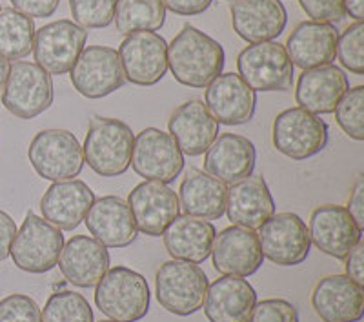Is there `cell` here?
Returning <instances> with one entry per match:
<instances>
[{
    "label": "cell",
    "instance_id": "obj_13",
    "mask_svg": "<svg viewBox=\"0 0 364 322\" xmlns=\"http://www.w3.org/2000/svg\"><path fill=\"white\" fill-rule=\"evenodd\" d=\"M71 84L86 99H102L126 84L119 53L108 45H87L70 71Z\"/></svg>",
    "mask_w": 364,
    "mask_h": 322
},
{
    "label": "cell",
    "instance_id": "obj_25",
    "mask_svg": "<svg viewBox=\"0 0 364 322\" xmlns=\"http://www.w3.org/2000/svg\"><path fill=\"white\" fill-rule=\"evenodd\" d=\"M170 135L173 136L182 155L199 157L219 135V122L210 115L203 100L191 99L171 113Z\"/></svg>",
    "mask_w": 364,
    "mask_h": 322
},
{
    "label": "cell",
    "instance_id": "obj_31",
    "mask_svg": "<svg viewBox=\"0 0 364 322\" xmlns=\"http://www.w3.org/2000/svg\"><path fill=\"white\" fill-rule=\"evenodd\" d=\"M228 188L206 171L190 170L178 188V204L184 215L204 220L220 219L226 211Z\"/></svg>",
    "mask_w": 364,
    "mask_h": 322
},
{
    "label": "cell",
    "instance_id": "obj_43",
    "mask_svg": "<svg viewBox=\"0 0 364 322\" xmlns=\"http://www.w3.org/2000/svg\"><path fill=\"white\" fill-rule=\"evenodd\" d=\"M346 262H344V269H346V277L352 279L355 284L364 286V242H359L350 249L346 257Z\"/></svg>",
    "mask_w": 364,
    "mask_h": 322
},
{
    "label": "cell",
    "instance_id": "obj_14",
    "mask_svg": "<svg viewBox=\"0 0 364 322\" xmlns=\"http://www.w3.org/2000/svg\"><path fill=\"white\" fill-rule=\"evenodd\" d=\"M117 53L126 80L136 86H155L168 71V42L155 31L128 35Z\"/></svg>",
    "mask_w": 364,
    "mask_h": 322
},
{
    "label": "cell",
    "instance_id": "obj_41",
    "mask_svg": "<svg viewBox=\"0 0 364 322\" xmlns=\"http://www.w3.org/2000/svg\"><path fill=\"white\" fill-rule=\"evenodd\" d=\"M9 2L13 4V9H17L29 18L51 17L60 4V0H9Z\"/></svg>",
    "mask_w": 364,
    "mask_h": 322
},
{
    "label": "cell",
    "instance_id": "obj_47",
    "mask_svg": "<svg viewBox=\"0 0 364 322\" xmlns=\"http://www.w3.org/2000/svg\"><path fill=\"white\" fill-rule=\"evenodd\" d=\"M9 68H11V64H9L8 58L4 55H0V97H2V91H4L6 80H8Z\"/></svg>",
    "mask_w": 364,
    "mask_h": 322
},
{
    "label": "cell",
    "instance_id": "obj_1",
    "mask_svg": "<svg viewBox=\"0 0 364 322\" xmlns=\"http://www.w3.org/2000/svg\"><path fill=\"white\" fill-rule=\"evenodd\" d=\"M224 48L195 26L186 24L168 44V68L177 82L188 87H206L224 70Z\"/></svg>",
    "mask_w": 364,
    "mask_h": 322
},
{
    "label": "cell",
    "instance_id": "obj_33",
    "mask_svg": "<svg viewBox=\"0 0 364 322\" xmlns=\"http://www.w3.org/2000/svg\"><path fill=\"white\" fill-rule=\"evenodd\" d=\"M35 22L17 9H0V55L21 60L33 51Z\"/></svg>",
    "mask_w": 364,
    "mask_h": 322
},
{
    "label": "cell",
    "instance_id": "obj_44",
    "mask_svg": "<svg viewBox=\"0 0 364 322\" xmlns=\"http://www.w3.org/2000/svg\"><path fill=\"white\" fill-rule=\"evenodd\" d=\"M213 0H162L166 9L173 11L175 15H182V17H195L200 13L206 11L211 6Z\"/></svg>",
    "mask_w": 364,
    "mask_h": 322
},
{
    "label": "cell",
    "instance_id": "obj_49",
    "mask_svg": "<svg viewBox=\"0 0 364 322\" xmlns=\"http://www.w3.org/2000/svg\"><path fill=\"white\" fill-rule=\"evenodd\" d=\"M232 2H235V0H232Z\"/></svg>",
    "mask_w": 364,
    "mask_h": 322
},
{
    "label": "cell",
    "instance_id": "obj_29",
    "mask_svg": "<svg viewBox=\"0 0 364 322\" xmlns=\"http://www.w3.org/2000/svg\"><path fill=\"white\" fill-rule=\"evenodd\" d=\"M226 213L233 226L248 230H259L272 215H275V200L264 177L250 175L232 184L228 190Z\"/></svg>",
    "mask_w": 364,
    "mask_h": 322
},
{
    "label": "cell",
    "instance_id": "obj_34",
    "mask_svg": "<svg viewBox=\"0 0 364 322\" xmlns=\"http://www.w3.org/2000/svg\"><path fill=\"white\" fill-rule=\"evenodd\" d=\"M41 318L42 322H95L87 299L70 289L51 295L41 311Z\"/></svg>",
    "mask_w": 364,
    "mask_h": 322
},
{
    "label": "cell",
    "instance_id": "obj_3",
    "mask_svg": "<svg viewBox=\"0 0 364 322\" xmlns=\"http://www.w3.org/2000/svg\"><path fill=\"white\" fill-rule=\"evenodd\" d=\"M148 281L135 269L115 266L95 286V304L115 322H139L149 311Z\"/></svg>",
    "mask_w": 364,
    "mask_h": 322
},
{
    "label": "cell",
    "instance_id": "obj_22",
    "mask_svg": "<svg viewBox=\"0 0 364 322\" xmlns=\"http://www.w3.org/2000/svg\"><path fill=\"white\" fill-rule=\"evenodd\" d=\"M57 264L68 282L93 288L109 269V253L93 237L75 235L64 242Z\"/></svg>",
    "mask_w": 364,
    "mask_h": 322
},
{
    "label": "cell",
    "instance_id": "obj_15",
    "mask_svg": "<svg viewBox=\"0 0 364 322\" xmlns=\"http://www.w3.org/2000/svg\"><path fill=\"white\" fill-rule=\"evenodd\" d=\"M128 206L135 220L136 232L149 237H161L181 213L178 197L168 184L144 181L128 195Z\"/></svg>",
    "mask_w": 364,
    "mask_h": 322
},
{
    "label": "cell",
    "instance_id": "obj_46",
    "mask_svg": "<svg viewBox=\"0 0 364 322\" xmlns=\"http://www.w3.org/2000/svg\"><path fill=\"white\" fill-rule=\"evenodd\" d=\"M344 11L350 13V17L355 22L364 21V0H344Z\"/></svg>",
    "mask_w": 364,
    "mask_h": 322
},
{
    "label": "cell",
    "instance_id": "obj_36",
    "mask_svg": "<svg viewBox=\"0 0 364 322\" xmlns=\"http://www.w3.org/2000/svg\"><path fill=\"white\" fill-rule=\"evenodd\" d=\"M363 42L364 22H355V24L348 26L337 38L336 55L339 57V63L343 64V68L355 75H364Z\"/></svg>",
    "mask_w": 364,
    "mask_h": 322
},
{
    "label": "cell",
    "instance_id": "obj_11",
    "mask_svg": "<svg viewBox=\"0 0 364 322\" xmlns=\"http://www.w3.org/2000/svg\"><path fill=\"white\" fill-rule=\"evenodd\" d=\"M87 41V31L73 21L60 18L35 31L33 55L42 70L50 75L71 71Z\"/></svg>",
    "mask_w": 364,
    "mask_h": 322
},
{
    "label": "cell",
    "instance_id": "obj_45",
    "mask_svg": "<svg viewBox=\"0 0 364 322\" xmlns=\"http://www.w3.org/2000/svg\"><path fill=\"white\" fill-rule=\"evenodd\" d=\"M15 235H17V224L11 219V215L0 210V262L9 257Z\"/></svg>",
    "mask_w": 364,
    "mask_h": 322
},
{
    "label": "cell",
    "instance_id": "obj_6",
    "mask_svg": "<svg viewBox=\"0 0 364 322\" xmlns=\"http://www.w3.org/2000/svg\"><path fill=\"white\" fill-rule=\"evenodd\" d=\"M63 246V230L29 211L13 239L9 255L22 272L46 273L57 266Z\"/></svg>",
    "mask_w": 364,
    "mask_h": 322
},
{
    "label": "cell",
    "instance_id": "obj_20",
    "mask_svg": "<svg viewBox=\"0 0 364 322\" xmlns=\"http://www.w3.org/2000/svg\"><path fill=\"white\" fill-rule=\"evenodd\" d=\"M93 200L95 193L84 181L70 178L53 182L41 198L42 219L58 230L71 232L84 222Z\"/></svg>",
    "mask_w": 364,
    "mask_h": 322
},
{
    "label": "cell",
    "instance_id": "obj_7",
    "mask_svg": "<svg viewBox=\"0 0 364 322\" xmlns=\"http://www.w3.org/2000/svg\"><path fill=\"white\" fill-rule=\"evenodd\" d=\"M28 159L38 177L46 181H70L79 177L84 166L82 146L66 129H44L29 142Z\"/></svg>",
    "mask_w": 364,
    "mask_h": 322
},
{
    "label": "cell",
    "instance_id": "obj_18",
    "mask_svg": "<svg viewBox=\"0 0 364 322\" xmlns=\"http://www.w3.org/2000/svg\"><path fill=\"white\" fill-rule=\"evenodd\" d=\"M311 308L323 322H359L364 317V289L346 275H328L315 284Z\"/></svg>",
    "mask_w": 364,
    "mask_h": 322
},
{
    "label": "cell",
    "instance_id": "obj_39",
    "mask_svg": "<svg viewBox=\"0 0 364 322\" xmlns=\"http://www.w3.org/2000/svg\"><path fill=\"white\" fill-rule=\"evenodd\" d=\"M248 322H299V313L284 299H266L257 302Z\"/></svg>",
    "mask_w": 364,
    "mask_h": 322
},
{
    "label": "cell",
    "instance_id": "obj_42",
    "mask_svg": "<svg viewBox=\"0 0 364 322\" xmlns=\"http://www.w3.org/2000/svg\"><path fill=\"white\" fill-rule=\"evenodd\" d=\"M348 213L352 215L353 222L357 224L360 232H364V177L363 173H359L353 181L352 186V195H350V200H348Z\"/></svg>",
    "mask_w": 364,
    "mask_h": 322
},
{
    "label": "cell",
    "instance_id": "obj_9",
    "mask_svg": "<svg viewBox=\"0 0 364 322\" xmlns=\"http://www.w3.org/2000/svg\"><path fill=\"white\" fill-rule=\"evenodd\" d=\"M237 71L253 91H288L294 86V64L284 44L275 41L245 48L237 57Z\"/></svg>",
    "mask_w": 364,
    "mask_h": 322
},
{
    "label": "cell",
    "instance_id": "obj_5",
    "mask_svg": "<svg viewBox=\"0 0 364 322\" xmlns=\"http://www.w3.org/2000/svg\"><path fill=\"white\" fill-rule=\"evenodd\" d=\"M53 97V80L48 71L26 60L11 64L2 91V104L11 115L24 120L35 119L50 109Z\"/></svg>",
    "mask_w": 364,
    "mask_h": 322
},
{
    "label": "cell",
    "instance_id": "obj_32",
    "mask_svg": "<svg viewBox=\"0 0 364 322\" xmlns=\"http://www.w3.org/2000/svg\"><path fill=\"white\" fill-rule=\"evenodd\" d=\"M113 22L122 35L157 31L166 22V8L162 0H119Z\"/></svg>",
    "mask_w": 364,
    "mask_h": 322
},
{
    "label": "cell",
    "instance_id": "obj_4",
    "mask_svg": "<svg viewBox=\"0 0 364 322\" xmlns=\"http://www.w3.org/2000/svg\"><path fill=\"white\" fill-rule=\"evenodd\" d=\"M208 284L203 268L188 260L171 259L157 269L155 295L166 311L188 317L203 308Z\"/></svg>",
    "mask_w": 364,
    "mask_h": 322
},
{
    "label": "cell",
    "instance_id": "obj_23",
    "mask_svg": "<svg viewBox=\"0 0 364 322\" xmlns=\"http://www.w3.org/2000/svg\"><path fill=\"white\" fill-rule=\"evenodd\" d=\"M255 161V146L250 139L237 133H223L206 149L204 171L224 184H235L253 173Z\"/></svg>",
    "mask_w": 364,
    "mask_h": 322
},
{
    "label": "cell",
    "instance_id": "obj_38",
    "mask_svg": "<svg viewBox=\"0 0 364 322\" xmlns=\"http://www.w3.org/2000/svg\"><path fill=\"white\" fill-rule=\"evenodd\" d=\"M0 322H42L41 308L29 295H8L0 301Z\"/></svg>",
    "mask_w": 364,
    "mask_h": 322
},
{
    "label": "cell",
    "instance_id": "obj_37",
    "mask_svg": "<svg viewBox=\"0 0 364 322\" xmlns=\"http://www.w3.org/2000/svg\"><path fill=\"white\" fill-rule=\"evenodd\" d=\"M119 0H70V11L75 22L86 28H106L113 22Z\"/></svg>",
    "mask_w": 364,
    "mask_h": 322
},
{
    "label": "cell",
    "instance_id": "obj_40",
    "mask_svg": "<svg viewBox=\"0 0 364 322\" xmlns=\"http://www.w3.org/2000/svg\"><path fill=\"white\" fill-rule=\"evenodd\" d=\"M301 8L314 22L337 24L344 18V0H299Z\"/></svg>",
    "mask_w": 364,
    "mask_h": 322
},
{
    "label": "cell",
    "instance_id": "obj_30",
    "mask_svg": "<svg viewBox=\"0 0 364 322\" xmlns=\"http://www.w3.org/2000/svg\"><path fill=\"white\" fill-rule=\"evenodd\" d=\"M215 235V226L208 220L191 215H178L164 230L162 240L171 259L200 264L211 255Z\"/></svg>",
    "mask_w": 364,
    "mask_h": 322
},
{
    "label": "cell",
    "instance_id": "obj_21",
    "mask_svg": "<svg viewBox=\"0 0 364 322\" xmlns=\"http://www.w3.org/2000/svg\"><path fill=\"white\" fill-rule=\"evenodd\" d=\"M230 13L233 31L250 44L275 41L288 22L281 0H235Z\"/></svg>",
    "mask_w": 364,
    "mask_h": 322
},
{
    "label": "cell",
    "instance_id": "obj_16",
    "mask_svg": "<svg viewBox=\"0 0 364 322\" xmlns=\"http://www.w3.org/2000/svg\"><path fill=\"white\" fill-rule=\"evenodd\" d=\"M204 106L219 124L240 126L255 115L257 95L237 73H220L206 86Z\"/></svg>",
    "mask_w": 364,
    "mask_h": 322
},
{
    "label": "cell",
    "instance_id": "obj_12",
    "mask_svg": "<svg viewBox=\"0 0 364 322\" xmlns=\"http://www.w3.org/2000/svg\"><path fill=\"white\" fill-rule=\"evenodd\" d=\"M262 257L279 266H297L308 259L311 249L306 222L295 213L272 215L259 227Z\"/></svg>",
    "mask_w": 364,
    "mask_h": 322
},
{
    "label": "cell",
    "instance_id": "obj_8",
    "mask_svg": "<svg viewBox=\"0 0 364 322\" xmlns=\"http://www.w3.org/2000/svg\"><path fill=\"white\" fill-rule=\"evenodd\" d=\"M272 141L275 149L291 161H306L323 151L328 144V126L321 117L290 107L273 120Z\"/></svg>",
    "mask_w": 364,
    "mask_h": 322
},
{
    "label": "cell",
    "instance_id": "obj_48",
    "mask_svg": "<svg viewBox=\"0 0 364 322\" xmlns=\"http://www.w3.org/2000/svg\"><path fill=\"white\" fill-rule=\"evenodd\" d=\"M100 322H115V321H100Z\"/></svg>",
    "mask_w": 364,
    "mask_h": 322
},
{
    "label": "cell",
    "instance_id": "obj_27",
    "mask_svg": "<svg viewBox=\"0 0 364 322\" xmlns=\"http://www.w3.org/2000/svg\"><path fill=\"white\" fill-rule=\"evenodd\" d=\"M350 87L348 77L336 64L304 70L299 77L295 100L299 107L314 113V115H326L336 112L337 102Z\"/></svg>",
    "mask_w": 364,
    "mask_h": 322
},
{
    "label": "cell",
    "instance_id": "obj_24",
    "mask_svg": "<svg viewBox=\"0 0 364 322\" xmlns=\"http://www.w3.org/2000/svg\"><path fill=\"white\" fill-rule=\"evenodd\" d=\"M84 222L93 239L106 248H126L136 239V226L128 203L115 195L95 198Z\"/></svg>",
    "mask_w": 364,
    "mask_h": 322
},
{
    "label": "cell",
    "instance_id": "obj_26",
    "mask_svg": "<svg viewBox=\"0 0 364 322\" xmlns=\"http://www.w3.org/2000/svg\"><path fill=\"white\" fill-rule=\"evenodd\" d=\"M257 304V294L245 277L223 275L208 284L204 315L210 322H248Z\"/></svg>",
    "mask_w": 364,
    "mask_h": 322
},
{
    "label": "cell",
    "instance_id": "obj_10",
    "mask_svg": "<svg viewBox=\"0 0 364 322\" xmlns=\"http://www.w3.org/2000/svg\"><path fill=\"white\" fill-rule=\"evenodd\" d=\"M129 166L146 181L170 184L184 170V155L170 133L159 128H146L133 141Z\"/></svg>",
    "mask_w": 364,
    "mask_h": 322
},
{
    "label": "cell",
    "instance_id": "obj_19",
    "mask_svg": "<svg viewBox=\"0 0 364 322\" xmlns=\"http://www.w3.org/2000/svg\"><path fill=\"white\" fill-rule=\"evenodd\" d=\"M311 244L333 259H341L350 253V249L359 240H363V232L353 222L352 215L344 206L324 204L311 211L310 226H308Z\"/></svg>",
    "mask_w": 364,
    "mask_h": 322
},
{
    "label": "cell",
    "instance_id": "obj_35",
    "mask_svg": "<svg viewBox=\"0 0 364 322\" xmlns=\"http://www.w3.org/2000/svg\"><path fill=\"white\" fill-rule=\"evenodd\" d=\"M336 120L353 141H364V86L348 87L336 106Z\"/></svg>",
    "mask_w": 364,
    "mask_h": 322
},
{
    "label": "cell",
    "instance_id": "obj_2",
    "mask_svg": "<svg viewBox=\"0 0 364 322\" xmlns=\"http://www.w3.org/2000/svg\"><path fill=\"white\" fill-rule=\"evenodd\" d=\"M132 128L126 122L108 117H91L84 141V162L100 177H120L132 164Z\"/></svg>",
    "mask_w": 364,
    "mask_h": 322
},
{
    "label": "cell",
    "instance_id": "obj_28",
    "mask_svg": "<svg viewBox=\"0 0 364 322\" xmlns=\"http://www.w3.org/2000/svg\"><path fill=\"white\" fill-rule=\"evenodd\" d=\"M337 38L339 31L333 24L304 21L295 26L284 48L294 66L311 70L336 60Z\"/></svg>",
    "mask_w": 364,
    "mask_h": 322
},
{
    "label": "cell",
    "instance_id": "obj_17",
    "mask_svg": "<svg viewBox=\"0 0 364 322\" xmlns=\"http://www.w3.org/2000/svg\"><path fill=\"white\" fill-rule=\"evenodd\" d=\"M211 257L217 272L232 277H250L264 260L257 233L240 226L224 227L215 235Z\"/></svg>",
    "mask_w": 364,
    "mask_h": 322
}]
</instances>
